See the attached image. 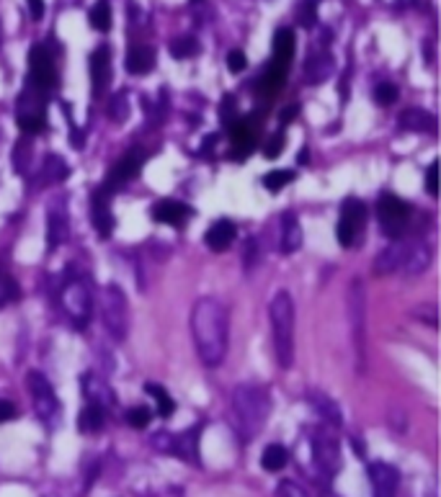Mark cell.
Listing matches in <instances>:
<instances>
[{
    "label": "cell",
    "mask_w": 441,
    "mask_h": 497,
    "mask_svg": "<svg viewBox=\"0 0 441 497\" xmlns=\"http://www.w3.org/2000/svg\"><path fill=\"white\" fill-rule=\"evenodd\" d=\"M227 330L230 317L222 302L201 297L191 309V338L204 366H219L227 356Z\"/></svg>",
    "instance_id": "obj_1"
},
{
    "label": "cell",
    "mask_w": 441,
    "mask_h": 497,
    "mask_svg": "<svg viewBox=\"0 0 441 497\" xmlns=\"http://www.w3.org/2000/svg\"><path fill=\"white\" fill-rule=\"evenodd\" d=\"M233 412H235V425L243 435L245 441L261 430L271 412V399L263 387L256 384H240L233 392Z\"/></svg>",
    "instance_id": "obj_2"
},
{
    "label": "cell",
    "mask_w": 441,
    "mask_h": 497,
    "mask_svg": "<svg viewBox=\"0 0 441 497\" xmlns=\"http://www.w3.org/2000/svg\"><path fill=\"white\" fill-rule=\"evenodd\" d=\"M274 356L281 369L294 363V302L287 291H279L269 304Z\"/></svg>",
    "instance_id": "obj_3"
},
{
    "label": "cell",
    "mask_w": 441,
    "mask_h": 497,
    "mask_svg": "<svg viewBox=\"0 0 441 497\" xmlns=\"http://www.w3.org/2000/svg\"><path fill=\"white\" fill-rule=\"evenodd\" d=\"M101 317H103V325L106 333L122 343L129 333V304H126L124 291L119 289L117 284H108L101 297Z\"/></svg>",
    "instance_id": "obj_4"
},
{
    "label": "cell",
    "mask_w": 441,
    "mask_h": 497,
    "mask_svg": "<svg viewBox=\"0 0 441 497\" xmlns=\"http://www.w3.org/2000/svg\"><path fill=\"white\" fill-rule=\"evenodd\" d=\"M410 214H413V209H410L408 201L397 199V196H392V193L379 196V201H377L379 227H382V232H385L390 240H397V237L406 235V227H408V222H410Z\"/></svg>",
    "instance_id": "obj_5"
},
{
    "label": "cell",
    "mask_w": 441,
    "mask_h": 497,
    "mask_svg": "<svg viewBox=\"0 0 441 497\" xmlns=\"http://www.w3.org/2000/svg\"><path fill=\"white\" fill-rule=\"evenodd\" d=\"M60 299H63V307H65V312H67V317L72 320V325L78 327V330H83V327L88 325L90 291L78 276H67L63 291H60Z\"/></svg>",
    "instance_id": "obj_6"
},
{
    "label": "cell",
    "mask_w": 441,
    "mask_h": 497,
    "mask_svg": "<svg viewBox=\"0 0 441 497\" xmlns=\"http://www.w3.org/2000/svg\"><path fill=\"white\" fill-rule=\"evenodd\" d=\"M367 225V207H364V201L349 199L343 201L341 207V219H338V225H335V237H338V243L343 247H353L356 240L361 237V229Z\"/></svg>",
    "instance_id": "obj_7"
},
{
    "label": "cell",
    "mask_w": 441,
    "mask_h": 497,
    "mask_svg": "<svg viewBox=\"0 0 441 497\" xmlns=\"http://www.w3.org/2000/svg\"><path fill=\"white\" fill-rule=\"evenodd\" d=\"M313 459H315L317 469L323 471L325 477H333L338 474L343 467L341 461V443L331 430L320 428L315 435H313Z\"/></svg>",
    "instance_id": "obj_8"
},
{
    "label": "cell",
    "mask_w": 441,
    "mask_h": 497,
    "mask_svg": "<svg viewBox=\"0 0 441 497\" xmlns=\"http://www.w3.org/2000/svg\"><path fill=\"white\" fill-rule=\"evenodd\" d=\"M26 387H28V392H31V397H34L36 415L42 417L44 423L54 420L57 412H60V399H57V394H54L49 379H44V374H39V371H28Z\"/></svg>",
    "instance_id": "obj_9"
},
{
    "label": "cell",
    "mask_w": 441,
    "mask_h": 497,
    "mask_svg": "<svg viewBox=\"0 0 441 497\" xmlns=\"http://www.w3.org/2000/svg\"><path fill=\"white\" fill-rule=\"evenodd\" d=\"M364 286L361 281H351L349 286V325H351V338H353V348H356V356H364Z\"/></svg>",
    "instance_id": "obj_10"
},
{
    "label": "cell",
    "mask_w": 441,
    "mask_h": 497,
    "mask_svg": "<svg viewBox=\"0 0 441 497\" xmlns=\"http://www.w3.org/2000/svg\"><path fill=\"white\" fill-rule=\"evenodd\" d=\"M28 78H31L39 88H44L47 93L57 85V64H54L52 52H49L44 44H36L34 49H31V73H28Z\"/></svg>",
    "instance_id": "obj_11"
},
{
    "label": "cell",
    "mask_w": 441,
    "mask_h": 497,
    "mask_svg": "<svg viewBox=\"0 0 441 497\" xmlns=\"http://www.w3.org/2000/svg\"><path fill=\"white\" fill-rule=\"evenodd\" d=\"M144 165V152L142 150H129V152L119 160L111 171H108V178L106 183H103V191H114L119 189V186H124V183L135 181L137 175H140V171H142Z\"/></svg>",
    "instance_id": "obj_12"
},
{
    "label": "cell",
    "mask_w": 441,
    "mask_h": 497,
    "mask_svg": "<svg viewBox=\"0 0 441 497\" xmlns=\"http://www.w3.org/2000/svg\"><path fill=\"white\" fill-rule=\"evenodd\" d=\"M70 235V222H67V211H65V201L54 199L47 209V247L54 250L67 240Z\"/></svg>",
    "instance_id": "obj_13"
},
{
    "label": "cell",
    "mask_w": 441,
    "mask_h": 497,
    "mask_svg": "<svg viewBox=\"0 0 441 497\" xmlns=\"http://www.w3.org/2000/svg\"><path fill=\"white\" fill-rule=\"evenodd\" d=\"M369 482L372 497H395L397 485H400V471L385 461H374L369 464Z\"/></svg>",
    "instance_id": "obj_14"
},
{
    "label": "cell",
    "mask_w": 441,
    "mask_h": 497,
    "mask_svg": "<svg viewBox=\"0 0 441 497\" xmlns=\"http://www.w3.org/2000/svg\"><path fill=\"white\" fill-rule=\"evenodd\" d=\"M406 253H408V240L403 237H397L392 243L377 255V261H374V273L379 276H390V273H397L403 268V261H406Z\"/></svg>",
    "instance_id": "obj_15"
},
{
    "label": "cell",
    "mask_w": 441,
    "mask_h": 497,
    "mask_svg": "<svg viewBox=\"0 0 441 497\" xmlns=\"http://www.w3.org/2000/svg\"><path fill=\"white\" fill-rule=\"evenodd\" d=\"M90 80H93V93L96 96L106 91L108 80H111V52H108V46L101 44L90 55Z\"/></svg>",
    "instance_id": "obj_16"
},
{
    "label": "cell",
    "mask_w": 441,
    "mask_h": 497,
    "mask_svg": "<svg viewBox=\"0 0 441 497\" xmlns=\"http://www.w3.org/2000/svg\"><path fill=\"white\" fill-rule=\"evenodd\" d=\"M428 263H431V247L424 240H408V253L400 271L408 276H418L428 268Z\"/></svg>",
    "instance_id": "obj_17"
},
{
    "label": "cell",
    "mask_w": 441,
    "mask_h": 497,
    "mask_svg": "<svg viewBox=\"0 0 441 497\" xmlns=\"http://www.w3.org/2000/svg\"><path fill=\"white\" fill-rule=\"evenodd\" d=\"M189 217H191V207L181 204V201H173V199L158 201V204H155V209H153V219H155V222H160V225L181 227Z\"/></svg>",
    "instance_id": "obj_18"
},
{
    "label": "cell",
    "mask_w": 441,
    "mask_h": 497,
    "mask_svg": "<svg viewBox=\"0 0 441 497\" xmlns=\"http://www.w3.org/2000/svg\"><path fill=\"white\" fill-rule=\"evenodd\" d=\"M235 235H238V227L230 222V219H217L215 225L207 229V235H204V243H207L209 250H215V253H222L227 250L230 245H233Z\"/></svg>",
    "instance_id": "obj_19"
},
{
    "label": "cell",
    "mask_w": 441,
    "mask_h": 497,
    "mask_svg": "<svg viewBox=\"0 0 441 497\" xmlns=\"http://www.w3.org/2000/svg\"><path fill=\"white\" fill-rule=\"evenodd\" d=\"M81 387L85 399L93 402V405H101V407L114 405V392H111V387L106 384V379H101L96 374H83Z\"/></svg>",
    "instance_id": "obj_20"
},
{
    "label": "cell",
    "mask_w": 441,
    "mask_h": 497,
    "mask_svg": "<svg viewBox=\"0 0 441 497\" xmlns=\"http://www.w3.org/2000/svg\"><path fill=\"white\" fill-rule=\"evenodd\" d=\"M333 73V57L328 52H313L305 62V80L310 85H320Z\"/></svg>",
    "instance_id": "obj_21"
},
{
    "label": "cell",
    "mask_w": 441,
    "mask_h": 497,
    "mask_svg": "<svg viewBox=\"0 0 441 497\" xmlns=\"http://www.w3.org/2000/svg\"><path fill=\"white\" fill-rule=\"evenodd\" d=\"M93 225L99 229L101 237H108L114 232V217H111V204L108 193L103 189L93 193Z\"/></svg>",
    "instance_id": "obj_22"
},
{
    "label": "cell",
    "mask_w": 441,
    "mask_h": 497,
    "mask_svg": "<svg viewBox=\"0 0 441 497\" xmlns=\"http://www.w3.org/2000/svg\"><path fill=\"white\" fill-rule=\"evenodd\" d=\"M299 247H302V225H299V219L294 214H284L281 217V240H279V250L284 255L289 253H297Z\"/></svg>",
    "instance_id": "obj_23"
},
{
    "label": "cell",
    "mask_w": 441,
    "mask_h": 497,
    "mask_svg": "<svg viewBox=\"0 0 441 497\" xmlns=\"http://www.w3.org/2000/svg\"><path fill=\"white\" fill-rule=\"evenodd\" d=\"M287 73H289V62H281V60H274V57H271L269 67H266V73H263L261 78V91L266 98H274V96L281 91V85L287 80Z\"/></svg>",
    "instance_id": "obj_24"
},
{
    "label": "cell",
    "mask_w": 441,
    "mask_h": 497,
    "mask_svg": "<svg viewBox=\"0 0 441 497\" xmlns=\"http://www.w3.org/2000/svg\"><path fill=\"white\" fill-rule=\"evenodd\" d=\"M310 407L323 417L325 423L333 425V428H338V425L343 423V412H341V407H338V402L331 399L328 394H323V392H313V394H310Z\"/></svg>",
    "instance_id": "obj_25"
},
{
    "label": "cell",
    "mask_w": 441,
    "mask_h": 497,
    "mask_svg": "<svg viewBox=\"0 0 441 497\" xmlns=\"http://www.w3.org/2000/svg\"><path fill=\"white\" fill-rule=\"evenodd\" d=\"M171 453L181 456L183 461L199 464V428H191V430H186V433L173 435Z\"/></svg>",
    "instance_id": "obj_26"
},
{
    "label": "cell",
    "mask_w": 441,
    "mask_h": 497,
    "mask_svg": "<svg viewBox=\"0 0 441 497\" xmlns=\"http://www.w3.org/2000/svg\"><path fill=\"white\" fill-rule=\"evenodd\" d=\"M126 73L129 75H144L155 67V49L153 46H132L126 55Z\"/></svg>",
    "instance_id": "obj_27"
},
{
    "label": "cell",
    "mask_w": 441,
    "mask_h": 497,
    "mask_svg": "<svg viewBox=\"0 0 441 497\" xmlns=\"http://www.w3.org/2000/svg\"><path fill=\"white\" fill-rule=\"evenodd\" d=\"M397 124L408 132H433L436 129V119L424 109H408L403 116L397 119Z\"/></svg>",
    "instance_id": "obj_28"
},
{
    "label": "cell",
    "mask_w": 441,
    "mask_h": 497,
    "mask_svg": "<svg viewBox=\"0 0 441 497\" xmlns=\"http://www.w3.org/2000/svg\"><path fill=\"white\" fill-rule=\"evenodd\" d=\"M70 175V168L65 163L60 155H47L44 157V165H42V178L44 183L54 186V183H63L65 178Z\"/></svg>",
    "instance_id": "obj_29"
},
{
    "label": "cell",
    "mask_w": 441,
    "mask_h": 497,
    "mask_svg": "<svg viewBox=\"0 0 441 497\" xmlns=\"http://www.w3.org/2000/svg\"><path fill=\"white\" fill-rule=\"evenodd\" d=\"M227 129H230V137H233L235 147H238L243 155L248 152V150L253 147V134H256L251 121H248V119H235Z\"/></svg>",
    "instance_id": "obj_30"
},
{
    "label": "cell",
    "mask_w": 441,
    "mask_h": 497,
    "mask_svg": "<svg viewBox=\"0 0 441 497\" xmlns=\"http://www.w3.org/2000/svg\"><path fill=\"white\" fill-rule=\"evenodd\" d=\"M271 46H274V60L292 62V57H294V34H292V28H279L274 34Z\"/></svg>",
    "instance_id": "obj_31"
},
{
    "label": "cell",
    "mask_w": 441,
    "mask_h": 497,
    "mask_svg": "<svg viewBox=\"0 0 441 497\" xmlns=\"http://www.w3.org/2000/svg\"><path fill=\"white\" fill-rule=\"evenodd\" d=\"M78 428H81L83 433H96V430H101V428H103V407L88 402V405L81 410V415H78Z\"/></svg>",
    "instance_id": "obj_32"
},
{
    "label": "cell",
    "mask_w": 441,
    "mask_h": 497,
    "mask_svg": "<svg viewBox=\"0 0 441 497\" xmlns=\"http://www.w3.org/2000/svg\"><path fill=\"white\" fill-rule=\"evenodd\" d=\"M287 461H289V453L284 446H279V443L266 446L261 453V467L266 471H281L284 467H287Z\"/></svg>",
    "instance_id": "obj_33"
},
{
    "label": "cell",
    "mask_w": 441,
    "mask_h": 497,
    "mask_svg": "<svg viewBox=\"0 0 441 497\" xmlns=\"http://www.w3.org/2000/svg\"><path fill=\"white\" fill-rule=\"evenodd\" d=\"M144 392H147L150 397H155L160 417H171L173 412H176V402H173L171 394H168V392H165V389H163L160 384H153V381H147V384H144Z\"/></svg>",
    "instance_id": "obj_34"
},
{
    "label": "cell",
    "mask_w": 441,
    "mask_h": 497,
    "mask_svg": "<svg viewBox=\"0 0 441 497\" xmlns=\"http://www.w3.org/2000/svg\"><path fill=\"white\" fill-rule=\"evenodd\" d=\"M88 21L96 31H108V28H111V6H108V0H99V3L90 8Z\"/></svg>",
    "instance_id": "obj_35"
},
{
    "label": "cell",
    "mask_w": 441,
    "mask_h": 497,
    "mask_svg": "<svg viewBox=\"0 0 441 497\" xmlns=\"http://www.w3.org/2000/svg\"><path fill=\"white\" fill-rule=\"evenodd\" d=\"M199 39L194 37H178L171 42V55L176 57V60H189V57L199 55Z\"/></svg>",
    "instance_id": "obj_36"
},
{
    "label": "cell",
    "mask_w": 441,
    "mask_h": 497,
    "mask_svg": "<svg viewBox=\"0 0 441 497\" xmlns=\"http://www.w3.org/2000/svg\"><path fill=\"white\" fill-rule=\"evenodd\" d=\"M317 6L320 0H302V6L297 10V21L302 28H313L317 24Z\"/></svg>",
    "instance_id": "obj_37"
},
{
    "label": "cell",
    "mask_w": 441,
    "mask_h": 497,
    "mask_svg": "<svg viewBox=\"0 0 441 497\" xmlns=\"http://www.w3.org/2000/svg\"><path fill=\"white\" fill-rule=\"evenodd\" d=\"M292 181H294V173L292 171H271L263 175V186H266L269 191H281Z\"/></svg>",
    "instance_id": "obj_38"
},
{
    "label": "cell",
    "mask_w": 441,
    "mask_h": 497,
    "mask_svg": "<svg viewBox=\"0 0 441 497\" xmlns=\"http://www.w3.org/2000/svg\"><path fill=\"white\" fill-rule=\"evenodd\" d=\"M126 111H129V106H126V98L124 93H117V96H111V101H108V119L114 121V124H122L126 119Z\"/></svg>",
    "instance_id": "obj_39"
},
{
    "label": "cell",
    "mask_w": 441,
    "mask_h": 497,
    "mask_svg": "<svg viewBox=\"0 0 441 497\" xmlns=\"http://www.w3.org/2000/svg\"><path fill=\"white\" fill-rule=\"evenodd\" d=\"M18 299V286L16 281L10 279L8 273H0V307H6L8 302Z\"/></svg>",
    "instance_id": "obj_40"
},
{
    "label": "cell",
    "mask_w": 441,
    "mask_h": 497,
    "mask_svg": "<svg viewBox=\"0 0 441 497\" xmlns=\"http://www.w3.org/2000/svg\"><path fill=\"white\" fill-rule=\"evenodd\" d=\"M374 101H377L379 106H392L397 101V88L392 82H379L377 88H374Z\"/></svg>",
    "instance_id": "obj_41"
},
{
    "label": "cell",
    "mask_w": 441,
    "mask_h": 497,
    "mask_svg": "<svg viewBox=\"0 0 441 497\" xmlns=\"http://www.w3.org/2000/svg\"><path fill=\"white\" fill-rule=\"evenodd\" d=\"M150 420H153V415H150V410H147V407H132V410L126 412V423L132 425V428H137V430L147 428Z\"/></svg>",
    "instance_id": "obj_42"
},
{
    "label": "cell",
    "mask_w": 441,
    "mask_h": 497,
    "mask_svg": "<svg viewBox=\"0 0 441 497\" xmlns=\"http://www.w3.org/2000/svg\"><path fill=\"white\" fill-rule=\"evenodd\" d=\"M276 495L279 497H310L307 495V489L302 487V485H297L294 479H284V482H279Z\"/></svg>",
    "instance_id": "obj_43"
},
{
    "label": "cell",
    "mask_w": 441,
    "mask_h": 497,
    "mask_svg": "<svg viewBox=\"0 0 441 497\" xmlns=\"http://www.w3.org/2000/svg\"><path fill=\"white\" fill-rule=\"evenodd\" d=\"M284 145H287V137L279 132V134H274L269 142L263 145V155H266L269 160H274V157H279V155L284 152Z\"/></svg>",
    "instance_id": "obj_44"
},
{
    "label": "cell",
    "mask_w": 441,
    "mask_h": 497,
    "mask_svg": "<svg viewBox=\"0 0 441 497\" xmlns=\"http://www.w3.org/2000/svg\"><path fill=\"white\" fill-rule=\"evenodd\" d=\"M235 119H238V101H235V96L227 93L225 98H222V124L230 127Z\"/></svg>",
    "instance_id": "obj_45"
},
{
    "label": "cell",
    "mask_w": 441,
    "mask_h": 497,
    "mask_svg": "<svg viewBox=\"0 0 441 497\" xmlns=\"http://www.w3.org/2000/svg\"><path fill=\"white\" fill-rule=\"evenodd\" d=\"M245 67H248V60H245V55L240 52V49H233L230 55H227V70L233 75L243 73Z\"/></svg>",
    "instance_id": "obj_46"
},
{
    "label": "cell",
    "mask_w": 441,
    "mask_h": 497,
    "mask_svg": "<svg viewBox=\"0 0 441 497\" xmlns=\"http://www.w3.org/2000/svg\"><path fill=\"white\" fill-rule=\"evenodd\" d=\"M426 191H428L431 196L439 193V163H436V160L428 165V173H426Z\"/></svg>",
    "instance_id": "obj_47"
},
{
    "label": "cell",
    "mask_w": 441,
    "mask_h": 497,
    "mask_svg": "<svg viewBox=\"0 0 441 497\" xmlns=\"http://www.w3.org/2000/svg\"><path fill=\"white\" fill-rule=\"evenodd\" d=\"M26 145H28L26 139H21V142L16 145V157H13V163H16V171H18V173L26 171V163H24V157H31V147L26 150Z\"/></svg>",
    "instance_id": "obj_48"
},
{
    "label": "cell",
    "mask_w": 441,
    "mask_h": 497,
    "mask_svg": "<svg viewBox=\"0 0 441 497\" xmlns=\"http://www.w3.org/2000/svg\"><path fill=\"white\" fill-rule=\"evenodd\" d=\"M256 263H258V243H256V240H248V247H245V268L251 271Z\"/></svg>",
    "instance_id": "obj_49"
},
{
    "label": "cell",
    "mask_w": 441,
    "mask_h": 497,
    "mask_svg": "<svg viewBox=\"0 0 441 497\" xmlns=\"http://www.w3.org/2000/svg\"><path fill=\"white\" fill-rule=\"evenodd\" d=\"M13 417H16V405L8 399H0V423H8Z\"/></svg>",
    "instance_id": "obj_50"
},
{
    "label": "cell",
    "mask_w": 441,
    "mask_h": 497,
    "mask_svg": "<svg viewBox=\"0 0 441 497\" xmlns=\"http://www.w3.org/2000/svg\"><path fill=\"white\" fill-rule=\"evenodd\" d=\"M28 8H31V19L39 21L44 16V0H26Z\"/></svg>",
    "instance_id": "obj_51"
},
{
    "label": "cell",
    "mask_w": 441,
    "mask_h": 497,
    "mask_svg": "<svg viewBox=\"0 0 441 497\" xmlns=\"http://www.w3.org/2000/svg\"><path fill=\"white\" fill-rule=\"evenodd\" d=\"M297 114H299L297 106H289V109H284V114H281V124H289V121L297 116Z\"/></svg>",
    "instance_id": "obj_52"
},
{
    "label": "cell",
    "mask_w": 441,
    "mask_h": 497,
    "mask_svg": "<svg viewBox=\"0 0 441 497\" xmlns=\"http://www.w3.org/2000/svg\"><path fill=\"white\" fill-rule=\"evenodd\" d=\"M217 145V134H209L207 139H204V145H201V152L204 155H209V150Z\"/></svg>",
    "instance_id": "obj_53"
},
{
    "label": "cell",
    "mask_w": 441,
    "mask_h": 497,
    "mask_svg": "<svg viewBox=\"0 0 441 497\" xmlns=\"http://www.w3.org/2000/svg\"><path fill=\"white\" fill-rule=\"evenodd\" d=\"M353 451L361 453V456H364V443H361L359 438H353Z\"/></svg>",
    "instance_id": "obj_54"
},
{
    "label": "cell",
    "mask_w": 441,
    "mask_h": 497,
    "mask_svg": "<svg viewBox=\"0 0 441 497\" xmlns=\"http://www.w3.org/2000/svg\"><path fill=\"white\" fill-rule=\"evenodd\" d=\"M194 3H199V0H194Z\"/></svg>",
    "instance_id": "obj_55"
},
{
    "label": "cell",
    "mask_w": 441,
    "mask_h": 497,
    "mask_svg": "<svg viewBox=\"0 0 441 497\" xmlns=\"http://www.w3.org/2000/svg\"><path fill=\"white\" fill-rule=\"evenodd\" d=\"M0 39H3V34H0Z\"/></svg>",
    "instance_id": "obj_56"
}]
</instances>
